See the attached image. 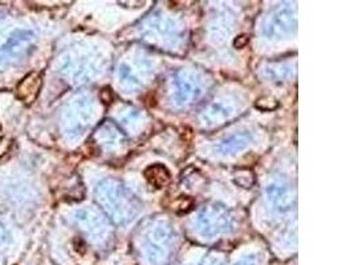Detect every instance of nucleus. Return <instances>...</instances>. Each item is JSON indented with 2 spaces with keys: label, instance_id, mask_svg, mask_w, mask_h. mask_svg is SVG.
Here are the masks:
<instances>
[{
  "label": "nucleus",
  "instance_id": "nucleus-1",
  "mask_svg": "<svg viewBox=\"0 0 354 265\" xmlns=\"http://www.w3.org/2000/svg\"><path fill=\"white\" fill-rule=\"evenodd\" d=\"M146 179L156 187H163L170 181V174L166 167L161 165L150 166L145 171Z\"/></svg>",
  "mask_w": 354,
  "mask_h": 265
},
{
  "label": "nucleus",
  "instance_id": "nucleus-2",
  "mask_svg": "<svg viewBox=\"0 0 354 265\" xmlns=\"http://www.w3.org/2000/svg\"><path fill=\"white\" fill-rule=\"evenodd\" d=\"M247 145V139H243V137H234L228 141H225V151H236V150L241 149V146L244 148Z\"/></svg>",
  "mask_w": 354,
  "mask_h": 265
},
{
  "label": "nucleus",
  "instance_id": "nucleus-3",
  "mask_svg": "<svg viewBox=\"0 0 354 265\" xmlns=\"http://www.w3.org/2000/svg\"><path fill=\"white\" fill-rule=\"evenodd\" d=\"M247 43H248V37H247V36H241V37H238V40L235 41V46H236L238 48H243Z\"/></svg>",
  "mask_w": 354,
  "mask_h": 265
}]
</instances>
